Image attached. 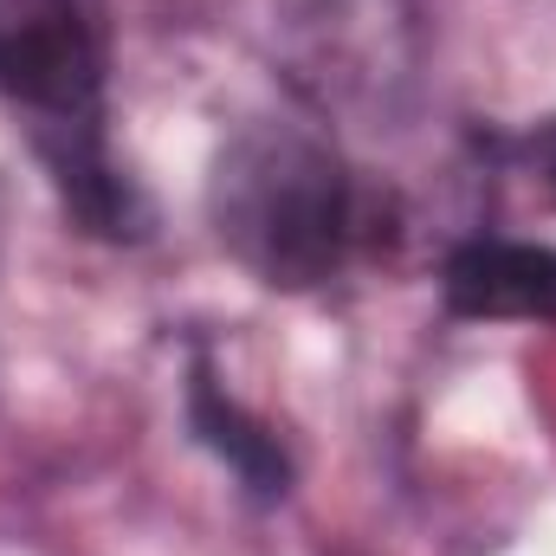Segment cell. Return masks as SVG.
Instances as JSON below:
<instances>
[{
    "mask_svg": "<svg viewBox=\"0 0 556 556\" xmlns=\"http://www.w3.org/2000/svg\"><path fill=\"white\" fill-rule=\"evenodd\" d=\"M194 427H201V440H207L214 453L233 459V472H240L260 498H278V492H285V479H291V472H285V453H278L260 427H247V415H240L233 402H220L207 376H194Z\"/></svg>",
    "mask_w": 556,
    "mask_h": 556,
    "instance_id": "cell-4",
    "label": "cell"
},
{
    "mask_svg": "<svg viewBox=\"0 0 556 556\" xmlns=\"http://www.w3.org/2000/svg\"><path fill=\"white\" fill-rule=\"evenodd\" d=\"M525 155H531L538 181L551 188V201H556V117H551V124H538V130H531V142H525Z\"/></svg>",
    "mask_w": 556,
    "mask_h": 556,
    "instance_id": "cell-5",
    "label": "cell"
},
{
    "mask_svg": "<svg viewBox=\"0 0 556 556\" xmlns=\"http://www.w3.org/2000/svg\"><path fill=\"white\" fill-rule=\"evenodd\" d=\"M0 91L39 130L98 124L104 98V0H0Z\"/></svg>",
    "mask_w": 556,
    "mask_h": 556,
    "instance_id": "cell-2",
    "label": "cell"
},
{
    "mask_svg": "<svg viewBox=\"0 0 556 556\" xmlns=\"http://www.w3.org/2000/svg\"><path fill=\"white\" fill-rule=\"evenodd\" d=\"M446 304L459 317H556V253L472 240L446 260Z\"/></svg>",
    "mask_w": 556,
    "mask_h": 556,
    "instance_id": "cell-3",
    "label": "cell"
},
{
    "mask_svg": "<svg viewBox=\"0 0 556 556\" xmlns=\"http://www.w3.org/2000/svg\"><path fill=\"white\" fill-rule=\"evenodd\" d=\"M207 207L220 247L273 291L324 285L356 240L350 168L304 124H247L214 162Z\"/></svg>",
    "mask_w": 556,
    "mask_h": 556,
    "instance_id": "cell-1",
    "label": "cell"
}]
</instances>
